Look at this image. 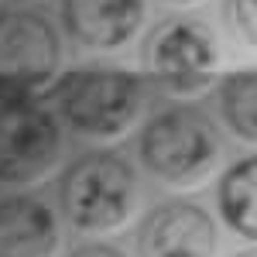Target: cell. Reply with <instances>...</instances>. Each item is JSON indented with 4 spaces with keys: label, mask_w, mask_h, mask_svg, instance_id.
<instances>
[{
    "label": "cell",
    "mask_w": 257,
    "mask_h": 257,
    "mask_svg": "<svg viewBox=\"0 0 257 257\" xmlns=\"http://www.w3.org/2000/svg\"><path fill=\"white\" fill-rule=\"evenodd\" d=\"M237 257H257V250H243V254H237Z\"/></svg>",
    "instance_id": "obj_14"
},
{
    "label": "cell",
    "mask_w": 257,
    "mask_h": 257,
    "mask_svg": "<svg viewBox=\"0 0 257 257\" xmlns=\"http://www.w3.org/2000/svg\"><path fill=\"white\" fill-rule=\"evenodd\" d=\"M62 134L52 113L31 99L0 103V182H38L59 161Z\"/></svg>",
    "instance_id": "obj_6"
},
{
    "label": "cell",
    "mask_w": 257,
    "mask_h": 257,
    "mask_svg": "<svg viewBox=\"0 0 257 257\" xmlns=\"http://www.w3.org/2000/svg\"><path fill=\"white\" fill-rule=\"evenodd\" d=\"M59 223L35 196L0 199V257H55Z\"/></svg>",
    "instance_id": "obj_9"
},
{
    "label": "cell",
    "mask_w": 257,
    "mask_h": 257,
    "mask_svg": "<svg viewBox=\"0 0 257 257\" xmlns=\"http://www.w3.org/2000/svg\"><path fill=\"white\" fill-rule=\"evenodd\" d=\"M168 4H196V0H168Z\"/></svg>",
    "instance_id": "obj_15"
},
{
    "label": "cell",
    "mask_w": 257,
    "mask_h": 257,
    "mask_svg": "<svg viewBox=\"0 0 257 257\" xmlns=\"http://www.w3.org/2000/svg\"><path fill=\"white\" fill-rule=\"evenodd\" d=\"M216 202L230 230L257 240V158H243L223 172Z\"/></svg>",
    "instance_id": "obj_10"
},
{
    "label": "cell",
    "mask_w": 257,
    "mask_h": 257,
    "mask_svg": "<svg viewBox=\"0 0 257 257\" xmlns=\"http://www.w3.org/2000/svg\"><path fill=\"white\" fill-rule=\"evenodd\" d=\"M219 110H223L226 127L237 138L257 144V69H237L223 76Z\"/></svg>",
    "instance_id": "obj_11"
},
{
    "label": "cell",
    "mask_w": 257,
    "mask_h": 257,
    "mask_svg": "<svg viewBox=\"0 0 257 257\" xmlns=\"http://www.w3.org/2000/svg\"><path fill=\"white\" fill-rule=\"evenodd\" d=\"M62 21L82 48H120L138 35L144 0H62Z\"/></svg>",
    "instance_id": "obj_8"
},
{
    "label": "cell",
    "mask_w": 257,
    "mask_h": 257,
    "mask_svg": "<svg viewBox=\"0 0 257 257\" xmlns=\"http://www.w3.org/2000/svg\"><path fill=\"white\" fill-rule=\"evenodd\" d=\"M69 257H127L123 250H117V247H106V243H89V247H79L76 254Z\"/></svg>",
    "instance_id": "obj_13"
},
{
    "label": "cell",
    "mask_w": 257,
    "mask_h": 257,
    "mask_svg": "<svg viewBox=\"0 0 257 257\" xmlns=\"http://www.w3.org/2000/svg\"><path fill=\"white\" fill-rule=\"evenodd\" d=\"M138 254L141 257H213L216 254V223L196 202H185V199L161 202L141 219Z\"/></svg>",
    "instance_id": "obj_7"
},
{
    "label": "cell",
    "mask_w": 257,
    "mask_h": 257,
    "mask_svg": "<svg viewBox=\"0 0 257 257\" xmlns=\"http://www.w3.org/2000/svg\"><path fill=\"white\" fill-rule=\"evenodd\" d=\"M144 69L172 96H199L219 72L216 38L189 18L158 24L144 41Z\"/></svg>",
    "instance_id": "obj_5"
},
{
    "label": "cell",
    "mask_w": 257,
    "mask_h": 257,
    "mask_svg": "<svg viewBox=\"0 0 257 257\" xmlns=\"http://www.w3.org/2000/svg\"><path fill=\"white\" fill-rule=\"evenodd\" d=\"M138 151L151 175L172 185H189L216 165L219 138L202 110L168 106L148 120V127L141 131Z\"/></svg>",
    "instance_id": "obj_3"
},
{
    "label": "cell",
    "mask_w": 257,
    "mask_h": 257,
    "mask_svg": "<svg viewBox=\"0 0 257 257\" xmlns=\"http://www.w3.org/2000/svg\"><path fill=\"white\" fill-rule=\"evenodd\" d=\"M62 41L41 11H0V103L28 99L59 76Z\"/></svg>",
    "instance_id": "obj_4"
},
{
    "label": "cell",
    "mask_w": 257,
    "mask_h": 257,
    "mask_svg": "<svg viewBox=\"0 0 257 257\" xmlns=\"http://www.w3.org/2000/svg\"><path fill=\"white\" fill-rule=\"evenodd\" d=\"M59 202L65 219L82 233H110L138 206V178L113 151H93L72 161L62 175Z\"/></svg>",
    "instance_id": "obj_1"
},
{
    "label": "cell",
    "mask_w": 257,
    "mask_h": 257,
    "mask_svg": "<svg viewBox=\"0 0 257 257\" xmlns=\"http://www.w3.org/2000/svg\"><path fill=\"white\" fill-rule=\"evenodd\" d=\"M59 110L86 138H117L123 134L144 106V86L127 69L110 65H89L72 69L62 76L59 89Z\"/></svg>",
    "instance_id": "obj_2"
},
{
    "label": "cell",
    "mask_w": 257,
    "mask_h": 257,
    "mask_svg": "<svg viewBox=\"0 0 257 257\" xmlns=\"http://www.w3.org/2000/svg\"><path fill=\"white\" fill-rule=\"evenodd\" d=\"M223 18L240 41L257 48V0H223Z\"/></svg>",
    "instance_id": "obj_12"
}]
</instances>
